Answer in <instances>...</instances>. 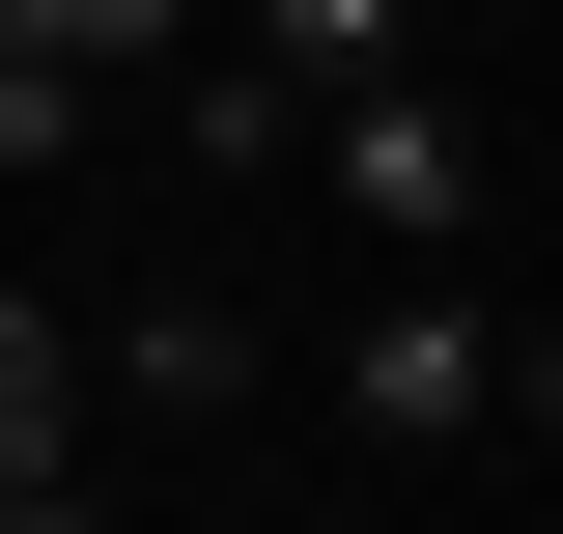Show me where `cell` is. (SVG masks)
<instances>
[{
  "label": "cell",
  "mask_w": 563,
  "mask_h": 534,
  "mask_svg": "<svg viewBox=\"0 0 563 534\" xmlns=\"http://www.w3.org/2000/svg\"><path fill=\"white\" fill-rule=\"evenodd\" d=\"M536 394H563V337L479 310V254H395V310L339 337V422L366 450H479V422H536Z\"/></svg>",
  "instance_id": "6da1fadb"
},
{
  "label": "cell",
  "mask_w": 563,
  "mask_h": 534,
  "mask_svg": "<svg viewBox=\"0 0 563 534\" xmlns=\"http://www.w3.org/2000/svg\"><path fill=\"white\" fill-rule=\"evenodd\" d=\"M282 169H310V198H339L366 254H479V113H451L422 57H366V85H310V141H282Z\"/></svg>",
  "instance_id": "7a4b0ae2"
},
{
  "label": "cell",
  "mask_w": 563,
  "mask_h": 534,
  "mask_svg": "<svg viewBox=\"0 0 563 534\" xmlns=\"http://www.w3.org/2000/svg\"><path fill=\"white\" fill-rule=\"evenodd\" d=\"M141 113H169V169H282V141H310V85L225 57V29H169V57H141Z\"/></svg>",
  "instance_id": "3957f363"
},
{
  "label": "cell",
  "mask_w": 563,
  "mask_h": 534,
  "mask_svg": "<svg viewBox=\"0 0 563 534\" xmlns=\"http://www.w3.org/2000/svg\"><path fill=\"white\" fill-rule=\"evenodd\" d=\"M113 394H141V422H254L282 366H254V310H198V281H169V310H113Z\"/></svg>",
  "instance_id": "277c9868"
},
{
  "label": "cell",
  "mask_w": 563,
  "mask_h": 534,
  "mask_svg": "<svg viewBox=\"0 0 563 534\" xmlns=\"http://www.w3.org/2000/svg\"><path fill=\"white\" fill-rule=\"evenodd\" d=\"M0 478H85V337H57V281H0Z\"/></svg>",
  "instance_id": "5b68a950"
},
{
  "label": "cell",
  "mask_w": 563,
  "mask_h": 534,
  "mask_svg": "<svg viewBox=\"0 0 563 534\" xmlns=\"http://www.w3.org/2000/svg\"><path fill=\"white\" fill-rule=\"evenodd\" d=\"M85 113H113V85H85L57 29H29V0H0V169H85Z\"/></svg>",
  "instance_id": "8992f818"
},
{
  "label": "cell",
  "mask_w": 563,
  "mask_h": 534,
  "mask_svg": "<svg viewBox=\"0 0 563 534\" xmlns=\"http://www.w3.org/2000/svg\"><path fill=\"white\" fill-rule=\"evenodd\" d=\"M225 57H282V85H366V57H422V0H254Z\"/></svg>",
  "instance_id": "52a82bcc"
},
{
  "label": "cell",
  "mask_w": 563,
  "mask_h": 534,
  "mask_svg": "<svg viewBox=\"0 0 563 534\" xmlns=\"http://www.w3.org/2000/svg\"><path fill=\"white\" fill-rule=\"evenodd\" d=\"M29 29H57L85 85H141V57H169V29H198V0H29Z\"/></svg>",
  "instance_id": "ba28073f"
},
{
  "label": "cell",
  "mask_w": 563,
  "mask_h": 534,
  "mask_svg": "<svg viewBox=\"0 0 563 534\" xmlns=\"http://www.w3.org/2000/svg\"><path fill=\"white\" fill-rule=\"evenodd\" d=\"M0 534H113V507H85V478H0Z\"/></svg>",
  "instance_id": "9c48e42d"
}]
</instances>
